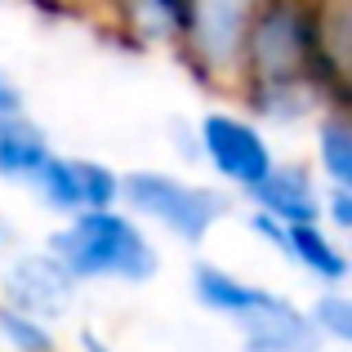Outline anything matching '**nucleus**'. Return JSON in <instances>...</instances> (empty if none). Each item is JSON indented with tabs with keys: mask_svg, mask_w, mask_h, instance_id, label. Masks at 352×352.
Returning a JSON list of instances; mask_svg holds the SVG:
<instances>
[{
	"mask_svg": "<svg viewBox=\"0 0 352 352\" xmlns=\"http://www.w3.org/2000/svg\"><path fill=\"white\" fill-rule=\"evenodd\" d=\"M32 192L41 201V210H50L54 219H72V214H89V210H112L120 206V170L94 156H76V152H54L41 165V174L32 179Z\"/></svg>",
	"mask_w": 352,
	"mask_h": 352,
	"instance_id": "nucleus-7",
	"label": "nucleus"
},
{
	"mask_svg": "<svg viewBox=\"0 0 352 352\" xmlns=\"http://www.w3.org/2000/svg\"><path fill=\"white\" fill-rule=\"evenodd\" d=\"M58 152L50 138V129L41 125L32 112L0 116V183L5 188H32V179L41 174V165Z\"/></svg>",
	"mask_w": 352,
	"mask_h": 352,
	"instance_id": "nucleus-12",
	"label": "nucleus"
},
{
	"mask_svg": "<svg viewBox=\"0 0 352 352\" xmlns=\"http://www.w3.org/2000/svg\"><path fill=\"white\" fill-rule=\"evenodd\" d=\"M312 134V174L321 179V188L352 192V107H326L308 125Z\"/></svg>",
	"mask_w": 352,
	"mask_h": 352,
	"instance_id": "nucleus-13",
	"label": "nucleus"
},
{
	"mask_svg": "<svg viewBox=\"0 0 352 352\" xmlns=\"http://www.w3.org/2000/svg\"><path fill=\"white\" fill-rule=\"evenodd\" d=\"M303 317H308L312 335H317V344L326 352L352 344V294H348V285H339V290H317L303 303Z\"/></svg>",
	"mask_w": 352,
	"mask_h": 352,
	"instance_id": "nucleus-14",
	"label": "nucleus"
},
{
	"mask_svg": "<svg viewBox=\"0 0 352 352\" xmlns=\"http://www.w3.org/2000/svg\"><path fill=\"white\" fill-rule=\"evenodd\" d=\"M32 5L54 14V18H94L98 0H32Z\"/></svg>",
	"mask_w": 352,
	"mask_h": 352,
	"instance_id": "nucleus-17",
	"label": "nucleus"
},
{
	"mask_svg": "<svg viewBox=\"0 0 352 352\" xmlns=\"http://www.w3.org/2000/svg\"><path fill=\"white\" fill-rule=\"evenodd\" d=\"M188 156L197 165H206L214 188H223L228 197H241V201H245L250 192L267 179V170L281 161L272 134L258 129L254 120L232 103H214L192 120Z\"/></svg>",
	"mask_w": 352,
	"mask_h": 352,
	"instance_id": "nucleus-6",
	"label": "nucleus"
},
{
	"mask_svg": "<svg viewBox=\"0 0 352 352\" xmlns=\"http://www.w3.org/2000/svg\"><path fill=\"white\" fill-rule=\"evenodd\" d=\"M120 210L138 219L156 241L201 250L214 236V228L232 214V197L210 179L143 165V170H120Z\"/></svg>",
	"mask_w": 352,
	"mask_h": 352,
	"instance_id": "nucleus-3",
	"label": "nucleus"
},
{
	"mask_svg": "<svg viewBox=\"0 0 352 352\" xmlns=\"http://www.w3.org/2000/svg\"><path fill=\"white\" fill-rule=\"evenodd\" d=\"M254 85H317L330 103L352 107V98L335 94L326 72H321L317 36H312V0H267L258 9L254 27L245 36L236 94L241 89H254Z\"/></svg>",
	"mask_w": 352,
	"mask_h": 352,
	"instance_id": "nucleus-4",
	"label": "nucleus"
},
{
	"mask_svg": "<svg viewBox=\"0 0 352 352\" xmlns=\"http://www.w3.org/2000/svg\"><path fill=\"white\" fill-rule=\"evenodd\" d=\"M321 228L339 241L352 236V192L326 188V197H321Z\"/></svg>",
	"mask_w": 352,
	"mask_h": 352,
	"instance_id": "nucleus-16",
	"label": "nucleus"
},
{
	"mask_svg": "<svg viewBox=\"0 0 352 352\" xmlns=\"http://www.w3.org/2000/svg\"><path fill=\"white\" fill-rule=\"evenodd\" d=\"M80 285L45 254L41 245L36 250H18L0 263V303L23 317L41 321V326L58 330L67 321V312L76 308Z\"/></svg>",
	"mask_w": 352,
	"mask_h": 352,
	"instance_id": "nucleus-8",
	"label": "nucleus"
},
{
	"mask_svg": "<svg viewBox=\"0 0 352 352\" xmlns=\"http://www.w3.org/2000/svg\"><path fill=\"white\" fill-rule=\"evenodd\" d=\"M267 0H183V32L174 45V63L201 89L232 103L245 36Z\"/></svg>",
	"mask_w": 352,
	"mask_h": 352,
	"instance_id": "nucleus-5",
	"label": "nucleus"
},
{
	"mask_svg": "<svg viewBox=\"0 0 352 352\" xmlns=\"http://www.w3.org/2000/svg\"><path fill=\"white\" fill-rule=\"evenodd\" d=\"M5 245H9V219H5V210H0V254H5Z\"/></svg>",
	"mask_w": 352,
	"mask_h": 352,
	"instance_id": "nucleus-20",
	"label": "nucleus"
},
{
	"mask_svg": "<svg viewBox=\"0 0 352 352\" xmlns=\"http://www.w3.org/2000/svg\"><path fill=\"white\" fill-rule=\"evenodd\" d=\"M94 18L129 50H170L183 32V0H98Z\"/></svg>",
	"mask_w": 352,
	"mask_h": 352,
	"instance_id": "nucleus-11",
	"label": "nucleus"
},
{
	"mask_svg": "<svg viewBox=\"0 0 352 352\" xmlns=\"http://www.w3.org/2000/svg\"><path fill=\"white\" fill-rule=\"evenodd\" d=\"M245 228H250V236H258L281 263H290L299 276H308L317 290H339V285H348V276H352L348 241L330 236L321 223H312V228H281V223H272V219L245 210Z\"/></svg>",
	"mask_w": 352,
	"mask_h": 352,
	"instance_id": "nucleus-9",
	"label": "nucleus"
},
{
	"mask_svg": "<svg viewBox=\"0 0 352 352\" xmlns=\"http://www.w3.org/2000/svg\"><path fill=\"white\" fill-rule=\"evenodd\" d=\"M14 112H27V98H23V85L0 67V116H14Z\"/></svg>",
	"mask_w": 352,
	"mask_h": 352,
	"instance_id": "nucleus-18",
	"label": "nucleus"
},
{
	"mask_svg": "<svg viewBox=\"0 0 352 352\" xmlns=\"http://www.w3.org/2000/svg\"><path fill=\"white\" fill-rule=\"evenodd\" d=\"M41 250L80 290L85 285H147L161 272V241L120 206L54 223Z\"/></svg>",
	"mask_w": 352,
	"mask_h": 352,
	"instance_id": "nucleus-2",
	"label": "nucleus"
},
{
	"mask_svg": "<svg viewBox=\"0 0 352 352\" xmlns=\"http://www.w3.org/2000/svg\"><path fill=\"white\" fill-rule=\"evenodd\" d=\"M72 352H116V344L103 335V330H94V326H80L76 335H72Z\"/></svg>",
	"mask_w": 352,
	"mask_h": 352,
	"instance_id": "nucleus-19",
	"label": "nucleus"
},
{
	"mask_svg": "<svg viewBox=\"0 0 352 352\" xmlns=\"http://www.w3.org/2000/svg\"><path fill=\"white\" fill-rule=\"evenodd\" d=\"M0 352H63V335L0 303Z\"/></svg>",
	"mask_w": 352,
	"mask_h": 352,
	"instance_id": "nucleus-15",
	"label": "nucleus"
},
{
	"mask_svg": "<svg viewBox=\"0 0 352 352\" xmlns=\"http://www.w3.org/2000/svg\"><path fill=\"white\" fill-rule=\"evenodd\" d=\"M0 5H9V0H0Z\"/></svg>",
	"mask_w": 352,
	"mask_h": 352,
	"instance_id": "nucleus-21",
	"label": "nucleus"
},
{
	"mask_svg": "<svg viewBox=\"0 0 352 352\" xmlns=\"http://www.w3.org/2000/svg\"><path fill=\"white\" fill-rule=\"evenodd\" d=\"M321 197L326 188L308 161H276L267 179L245 197V206L281 228H312L321 223Z\"/></svg>",
	"mask_w": 352,
	"mask_h": 352,
	"instance_id": "nucleus-10",
	"label": "nucleus"
},
{
	"mask_svg": "<svg viewBox=\"0 0 352 352\" xmlns=\"http://www.w3.org/2000/svg\"><path fill=\"white\" fill-rule=\"evenodd\" d=\"M188 290L201 312L232 326L241 352H326L312 335L299 299L263 281H250L206 254L192 258Z\"/></svg>",
	"mask_w": 352,
	"mask_h": 352,
	"instance_id": "nucleus-1",
	"label": "nucleus"
}]
</instances>
